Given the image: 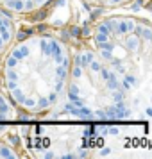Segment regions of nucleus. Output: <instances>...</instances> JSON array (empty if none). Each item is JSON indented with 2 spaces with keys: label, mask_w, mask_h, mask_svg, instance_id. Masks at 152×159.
Masks as SVG:
<instances>
[{
  "label": "nucleus",
  "mask_w": 152,
  "mask_h": 159,
  "mask_svg": "<svg viewBox=\"0 0 152 159\" xmlns=\"http://www.w3.org/2000/svg\"><path fill=\"white\" fill-rule=\"evenodd\" d=\"M90 45L129 91L152 79V22L140 16H106L93 25Z\"/></svg>",
  "instance_id": "3"
},
{
  "label": "nucleus",
  "mask_w": 152,
  "mask_h": 159,
  "mask_svg": "<svg viewBox=\"0 0 152 159\" xmlns=\"http://www.w3.org/2000/svg\"><path fill=\"white\" fill-rule=\"evenodd\" d=\"M16 41V23L15 18L0 9V61L9 50V47Z\"/></svg>",
  "instance_id": "7"
},
{
  "label": "nucleus",
  "mask_w": 152,
  "mask_h": 159,
  "mask_svg": "<svg viewBox=\"0 0 152 159\" xmlns=\"http://www.w3.org/2000/svg\"><path fill=\"white\" fill-rule=\"evenodd\" d=\"M91 134L77 122H56L32 125L29 129L30 152L41 157H82L91 154Z\"/></svg>",
  "instance_id": "4"
},
{
  "label": "nucleus",
  "mask_w": 152,
  "mask_h": 159,
  "mask_svg": "<svg viewBox=\"0 0 152 159\" xmlns=\"http://www.w3.org/2000/svg\"><path fill=\"white\" fill-rule=\"evenodd\" d=\"M25 152L20 147H15L7 138H0V157H20Z\"/></svg>",
  "instance_id": "8"
},
{
  "label": "nucleus",
  "mask_w": 152,
  "mask_h": 159,
  "mask_svg": "<svg viewBox=\"0 0 152 159\" xmlns=\"http://www.w3.org/2000/svg\"><path fill=\"white\" fill-rule=\"evenodd\" d=\"M54 0H0V9L18 18H29V16L39 15L41 11L50 6Z\"/></svg>",
  "instance_id": "5"
},
{
  "label": "nucleus",
  "mask_w": 152,
  "mask_h": 159,
  "mask_svg": "<svg viewBox=\"0 0 152 159\" xmlns=\"http://www.w3.org/2000/svg\"><path fill=\"white\" fill-rule=\"evenodd\" d=\"M84 4L91 6V7H100V9H115V7H122L127 6L134 0H82Z\"/></svg>",
  "instance_id": "9"
},
{
  "label": "nucleus",
  "mask_w": 152,
  "mask_h": 159,
  "mask_svg": "<svg viewBox=\"0 0 152 159\" xmlns=\"http://www.w3.org/2000/svg\"><path fill=\"white\" fill-rule=\"evenodd\" d=\"M129 89L91 45L75 48L65 106L84 122H115L129 113Z\"/></svg>",
  "instance_id": "2"
},
{
  "label": "nucleus",
  "mask_w": 152,
  "mask_h": 159,
  "mask_svg": "<svg viewBox=\"0 0 152 159\" xmlns=\"http://www.w3.org/2000/svg\"><path fill=\"white\" fill-rule=\"evenodd\" d=\"M70 47L54 34H29L0 61V86L23 115H48L65 100L72 70Z\"/></svg>",
  "instance_id": "1"
},
{
  "label": "nucleus",
  "mask_w": 152,
  "mask_h": 159,
  "mask_svg": "<svg viewBox=\"0 0 152 159\" xmlns=\"http://www.w3.org/2000/svg\"><path fill=\"white\" fill-rule=\"evenodd\" d=\"M20 115H22V111L9 98V95L4 91V88L0 86V138H7L11 134Z\"/></svg>",
  "instance_id": "6"
}]
</instances>
